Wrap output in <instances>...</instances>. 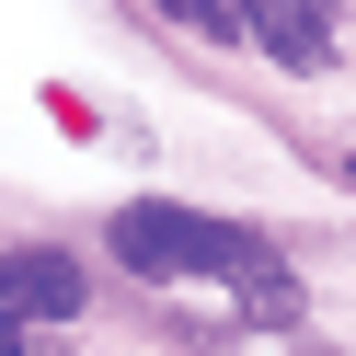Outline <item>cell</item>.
I'll list each match as a JSON object with an SVG mask.
<instances>
[{
    "label": "cell",
    "mask_w": 356,
    "mask_h": 356,
    "mask_svg": "<svg viewBox=\"0 0 356 356\" xmlns=\"http://www.w3.org/2000/svg\"><path fill=\"white\" fill-rule=\"evenodd\" d=\"M115 264H138V276H218L241 287L253 310H287V264L264 253L253 230H230V218H195V207H115Z\"/></svg>",
    "instance_id": "6da1fadb"
},
{
    "label": "cell",
    "mask_w": 356,
    "mask_h": 356,
    "mask_svg": "<svg viewBox=\"0 0 356 356\" xmlns=\"http://www.w3.org/2000/svg\"><path fill=\"white\" fill-rule=\"evenodd\" d=\"M0 322H81V264L70 253H0Z\"/></svg>",
    "instance_id": "7a4b0ae2"
},
{
    "label": "cell",
    "mask_w": 356,
    "mask_h": 356,
    "mask_svg": "<svg viewBox=\"0 0 356 356\" xmlns=\"http://www.w3.org/2000/svg\"><path fill=\"white\" fill-rule=\"evenodd\" d=\"M241 35L264 58H287V70H322L333 58V12L322 0H241Z\"/></svg>",
    "instance_id": "3957f363"
},
{
    "label": "cell",
    "mask_w": 356,
    "mask_h": 356,
    "mask_svg": "<svg viewBox=\"0 0 356 356\" xmlns=\"http://www.w3.org/2000/svg\"><path fill=\"white\" fill-rule=\"evenodd\" d=\"M161 24H184V35H241V12H230V0H161Z\"/></svg>",
    "instance_id": "277c9868"
},
{
    "label": "cell",
    "mask_w": 356,
    "mask_h": 356,
    "mask_svg": "<svg viewBox=\"0 0 356 356\" xmlns=\"http://www.w3.org/2000/svg\"><path fill=\"white\" fill-rule=\"evenodd\" d=\"M0 356H24V333H12V322H0Z\"/></svg>",
    "instance_id": "5b68a950"
}]
</instances>
